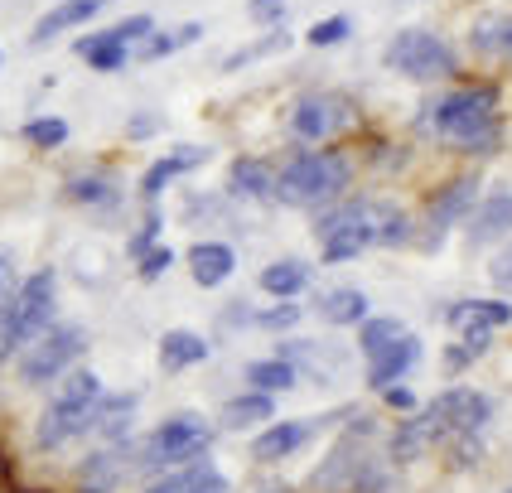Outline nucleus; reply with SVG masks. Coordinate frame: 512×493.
<instances>
[{
	"instance_id": "34",
	"label": "nucleus",
	"mask_w": 512,
	"mask_h": 493,
	"mask_svg": "<svg viewBox=\"0 0 512 493\" xmlns=\"http://www.w3.org/2000/svg\"><path fill=\"white\" fill-rule=\"evenodd\" d=\"M121 455H126L121 445H107V450H97V455H92V464L83 469V474H87V484H92V489H112V484H116V474L126 469V460H121Z\"/></svg>"
},
{
	"instance_id": "16",
	"label": "nucleus",
	"mask_w": 512,
	"mask_h": 493,
	"mask_svg": "<svg viewBox=\"0 0 512 493\" xmlns=\"http://www.w3.org/2000/svg\"><path fill=\"white\" fill-rule=\"evenodd\" d=\"M445 319L459 334H493V329L512 324V305L508 300H459L445 310Z\"/></svg>"
},
{
	"instance_id": "17",
	"label": "nucleus",
	"mask_w": 512,
	"mask_h": 493,
	"mask_svg": "<svg viewBox=\"0 0 512 493\" xmlns=\"http://www.w3.org/2000/svg\"><path fill=\"white\" fill-rule=\"evenodd\" d=\"M184 261H189V276H194L203 290L223 286L232 271H237V252H232L228 242H194V247L184 252Z\"/></svg>"
},
{
	"instance_id": "25",
	"label": "nucleus",
	"mask_w": 512,
	"mask_h": 493,
	"mask_svg": "<svg viewBox=\"0 0 512 493\" xmlns=\"http://www.w3.org/2000/svg\"><path fill=\"white\" fill-rule=\"evenodd\" d=\"M261 290L266 295H276V300H300L305 290H310V266L295 257L285 261H271L266 271H261Z\"/></svg>"
},
{
	"instance_id": "42",
	"label": "nucleus",
	"mask_w": 512,
	"mask_h": 493,
	"mask_svg": "<svg viewBox=\"0 0 512 493\" xmlns=\"http://www.w3.org/2000/svg\"><path fill=\"white\" fill-rule=\"evenodd\" d=\"M189 493H228V479H223V474H218V469L208 464V469L199 474V484H194Z\"/></svg>"
},
{
	"instance_id": "9",
	"label": "nucleus",
	"mask_w": 512,
	"mask_h": 493,
	"mask_svg": "<svg viewBox=\"0 0 512 493\" xmlns=\"http://www.w3.org/2000/svg\"><path fill=\"white\" fill-rule=\"evenodd\" d=\"M372 203L377 199H343L334 208L319 213V247H324V261H353L358 252L372 247Z\"/></svg>"
},
{
	"instance_id": "47",
	"label": "nucleus",
	"mask_w": 512,
	"mask_h": 493,
	"mask_svg": "<svg viewBox=\"0 0 512 493\" xmlns=\"http://www.w3.org/2000/svg\"><path fill=\"white\" fill-rule=\"evenodd\" d=\"M266 493H290V489H266Z\"/></svg>"
},
{
	"instance_id": "4",
	"label": "nucleus",
	"mask_w": 512,
	"mask_h": 493,
	"mask_svg": "<svg viewBox=\"0 0 512 493\" xmlns=\"http://www.w3.org/2000/svg\"><path fill=\"white\" fill-rule=\"evenodd\" d=\"M54 310H58V276L49 266H39L25 286L15 295H5V305H0V363L20 358V348L34 344L54 324Z\"/></svg>"
},
{
	"instance_id": "38",
	"label": "nucleus",
	"mask_w": 512,
	"mask_h": 493,
	"mask_svg": "<svg viewBox=\"0 0 512 493\" xmlns=\"http://www.w3.org/2000/svg\"><path fill=\"white\" fill-rule=\"evenodd\" d=\"M348 34H353V20H348V15H329V20L310 25V34H305V39H310L314 49H334V44H343Z\"/></svg>"
},
{
	"instance_id": "24",
	"label": "nucleus",
	"mask_w": 512,
	"mask_h": 493,
	"mask_svg": "<svg viewBox=\"0 0 512 493\" xmlns=\"http://www.w3.org/2000/svg\"><path fill=\"white\" fill-rule=\"evenodd\" d=\"M218 421H223V431H247V426H261V421H276V397H261V392L228 397Z\"/></svg>"
},
{
	"instance_id": "39",
	"label": "nucleus",
	"mask_w": 512,
	"mask_h": 493,
	"mask_svg": "<svg viewBox=\"0 0 512 493\" xmlns=\"http://www.w3.org/2000/svg\"><path fill=\"white\" fill-rule=\"evenodd\" d=\"M247 15H252L256 25L281 29V20H285V0H247Z\"/></svg>"
},
{
	"instance_id": "33",
	"label": "nucleus",
	"mask_w": 512,
	"mask_h": 493,
	"mask_svg": "<svg viewBox=\"0 0 512 493\" xmlns=\"http://www.w3.org/2000/svg\"><path fill=\"white\" fill-rule=\"evenodd\" d=\"M285 44H290V34H285V29H271L266 39H252L247 49H237V54L223 58V73H237V68H247V63H256V58H266V54H281Z\"/></svg>"
},
{
	"instance_id": "37",
	"label": "nucleus",
	"mask_w": 512,
	"mask_h": 493,
	"mask_svg": "<svg viewBox=\"0 0 512 493\" xmlns=\"http://www.w3.org/2000/svg\"><path fill=\"white\" fill-rule=\"evenodd\" d=\"M232 319L256 324V329H290V324H300V305H276V310H237Z\"/></svg>"
},
{
	"instance_id": "11",
	"label": "nucleus",
	"mask_w": 512,
	"mask_h": 493,
	"mask_svg": "<svg viewBox=\"0 0 512 493\" xmlns=\"http://www.w3.org/2000/svg\"><path fill=\"white\" fill-rule=\"evenodd\" d=\"M343 126H348V102L334 97V92H305L290 107V131L300 141H324V136H334Z\"/></svg>"
},
{
	"instance_id": "46",
	"label": "nucleus",
	"mask_w": 512,
	"mask_h": 493,
	"mask_svg": "<svg viewBox=\"0 0 512 493\" xmlns=\"http://www.w3.org/2000/svg\"><path fill=\"white\" fill-rule=\"evenodd\" d=\"M5 295H10V257L0 252V305H5Z\"/></svg>"
},
{
	"instance_id": "30",
	"label": "nucleus",
	"mask_w": 512,
	"mask_h": 493,
	"mask_svg": "<svg viewBox=\"0 0 512 493\" xmlns=\"http://www.w3.org/2000/svg\"><path fill=\"white\" fill-rule=\"evenodd\" d=\"M401 334H406V324H401V319H392V315H377V319H363V324H358V353H363V358H377V353H387V348L397 344Z\"/></svg>"
},
{
	"instance_id": "40",
	"label": "nucleus",
	"mask_w": 512,
	"mask_h": 493,
	"mask_svg": "<svg viewBox=\"0 0 512 493\" xmlns=\"http://www.w3.org/2000/svg\"><path fill=\"white\" fill-rule=\"evenodd\" d=\"M170 261H174V252H170V247H150V252H145V257H141V266H136V271H141V281H160Z\"/></svg>"
},
{
	"instance_id": "21",
	"label": "nucleus",
	"mask_w": 512,
	"mask_h": 493,
	"mask_svg": "<svg viewBox=\"0 0 512 493\" xmlns=\"http://www.w3.org/2000/svg\"><path fill=\"white\" fill-rule=\"evenodd\" d=\"M512 232V194H493L469 213V242H493V237H508Z\"/></svg>"
},
{
	"instance_id": "5",
	"label": "nucleus",
	"mask_w": 512,
	"mask_h": 493,
	"mask_svg": "<svg viewBox=\"0 0 512 493\" xmlns=\"http://www.w3.org/2000/svg\"><path fill=\"white\" fill-rule=\"evenodd\" d=\"M348 179H353V165L339 150H300L276 174V199L290 208H324V203L343 199Z\"/></svg>"
},
{
	"instance_id": "35",
	"label": "nucleus",
	"mask_w": 512,
	"mask_h": 493,
	"mask_svg": "<svg viewBox=\"0 0 512 493\" xmlns=\"http://www.w3.org/2000/svg\"><path fill=\"white\" fill-rule=\"evenodd\" d=\"M25 141L34 150H58V145L68 141V121H58V116H34L25 121Z\"/></svg>"
},
{
	"instance_id": "22",
	"label": "nucleus",
	"mask_w": 512,
	"mask_h": 493,
	"mask_svg": "<svg viewBox=\"0 0 512 493\" xmlns=\"http://www.w3.org/2000/svg\"><path fill=\"white\" fill-rule=\"evenodd\" d=\"M63 194H68V203L107 208V213H112L116 203H121V184H116V174H73V179L63 184Z\"/></svg>"
},
{
	"instance_id": "15",
	"label": "nucleus",
	"mask_w": 512,
	"mask_h": 493,
	"mask_svg": "<svg viewBox=\"0 0 512 493\" xmlns=\"http://www.w3.org/2000/svg\"><path fill=\"white\" fill-rule=\"evenodd\" d=\"M107 5H112V0H58L54 10H44V15L34 20V44H54L58 34L87 25V20L102 15Z\"/></svg>"
},
{
	"instance_id": "19",
	"label": "nucleus",
	"mask_w": 512,
	"mask_h": 493,
	"mask_svg": "<svg viewBox=\"0 0 512 493\" xmlns=\"http://www.w3.org/2000/svg\"><path fill=\"white\" fill-rule=\"evenodd\" d=\"M228 194L232 199H276V174L256 155H242V160H232L228 170Z\"/></svg>"
},
{
	"instance_id": "13",
	"label": "nucleus",
	"mask_w": 512,
	"mask_h": 493,
	"mask_svg": "<svg viewBox=\"0 0 512 493\" xmlns=\"http://www.w3.org/2000/svg\"><path fill=\"white\" fill-rule=\"evenodd\" d=\"M314 431H319V421H271V426L252 440V460H261V464L290 460V455H300V450L310 445Z\"/></svg>"
},
{
	"instance_id": "43",
	"label": "nucleus",
	"mask_w": 512,
	"mask_h": 493,
	"mask_svg": "<svg viewBox=\"0 0 512 493\" xmlns=\"http://www.w3.org/2000/svg\"><path fill=\"white\" fill-rule=\"evenodd\" d=\"M488 271H493V281H498V286H512V242L498 252V257H493V266H488Z\"/></svg>"
},
{
	"instance_id": "26",
	"label": "nucleus",
	"mask_w": 512,
	"mask_h": 493,
	"mask_svg": "<svg viewBox=\"0 0 512 493\" xmlns=\"http://www.w3.org/2000/svg\"><path fill=\"white\" fill-rule=\"evenodd\" d=\"M469 44L484 58H512V15H479L469 29Z\"/></svg>"
},
{
	"instance_id": "45",
	"label": "nucleus",
	"mask_w": 512,
	"mask_h": 493,
	"mask_svg": "<svg viewBox=\"0 0 512 493\" xmlns=\"http://www.w3.org/2000/svg\"><path fill=\"white\" fill-rule=\"evenodd\" d=\"M387 406H397V411H411V406H416V397H411L406 387H387Z\"/></svg>"
},
{
	"instance_id": "20",
	"label": "nucleus",
	"mask_w": 512,
	"mask_h": 493,
	"mask_svg": "<svg viewBox=\"0 0 512 493\" xmlns=\"http://www.w3.org/2000/svg\"><path fill=\"white\" fill-rule=\"evenodd\" d=\"M208 339L194 334V329H170L165 339H160V368L165 373H184V368H199L203 358H208Z\"/></svg>"
},
{
	"instance_id": "8",
	"label": "nucleus",
	"mask_w": 512,
	"mask_h": 493,
	"mask_svg": "<svg viewBox=\"0 0 512 493\" xmlns=\"http://www.w3.org/2000/svg\"><path fill=\"white\" fill-rule=\"evenodd\" d=\"M387 68L411 78V83H440V78L459 73V54L430 29H401L387 44Z\"/></svg>"
},
{
	"instance_id": "6",
	"label": "nucleus",
	"mask_w": 512,
	"mask_h": 493,
	"mask_svg": "<svg viewBox=\"0 0 512 493\" xmlns=\"http://www.w3.org/2000/svg\"><path fill=\"white\" fill-rule=\"evenodd\" d=\"M208 445H213V426L203 421L199 411H179L170 421H160L155 431L145 435L141 445H136V469H150V474H170L179 464H194L208 455Z\"/></svg>"
},
{
	"instance_id": "14",
	"label": "nucleus",
	"mask_w": 512,
	"mask_h": 493,
	"mask_svg": "<svg viewBox=\"0 0 512 493\" xmlns=\"http://www.w3.org/2000/svg\"><path fill=\"white\" fill-rule=\"evenodd\" d=\"M416 363H421V339H416V334H401L387 353H377L368 363V387L372 392H387V387H397Z\"/></svg>"
},
{
	"instance_id": "10",
	"label": "nucleus",
	"mask_w": 512,
	"mask_h": 493,
	"mask_svg": "<svg viewBox=\"0 0 512 493\" xmlns=\"http://www.w3.org/2000/svg\"><path fill=\"white\" fill-rule=\"evenodd\" d=\"M314 489H339V493H387L392 489V474L387 464L368 455L363 445H339L329 464L314 474Z\"/></svg>"
},
{
	"instance_id": "41",
	"label": "nucleus",
	"mask_w": 512,
	"mask_h": 493,
	"mask_svg": "<svg viewBox=\"0 0 512 493\" xmlns=\"http://www.w3.org/2000/svg\"><path fill=\"white\" fill-rule=\"evenodd\" d=\"M150 247H160V213H150V223H145V228L131 237V257L141 261Z\"/></svg>"
},
{
	"instance_id": "36",
	"label": "nucleus",
	"mask_w": 512,
	"mask_h": 493,
	"mask_svg": "<svg viewBox=\"0 0 512 493\" xmlns=\"http://www.w3.org/2000/svg\"><path fill=\"white\" fill-rule=\"evenodd\" d=\"M488 344H493V334H464L459 344L445 348V368H450V373H464L474 358H484Z\"/></svg>"
},
{
	"instance_id": "2",
	"label": "nucleus",
	"mask_w": 512,
	"mask_h": 493,
	"mask_svg": "<svg viewBox=\"0 0 512 493\" xmlns=\"http://www.w3.org/2000/svg\"><path fill=\"white\" fill-rule=\"evenodd\" d=\"M426 126L469 155H488L498 145V87L474 83L440 92L426 107Z\"/></svg>"
},
{
	"instance_id": "31",
	"label": "nucleus",
	"mask_w": 512,
	"mask_h": 493,
	"mask_svg": "<svg viewBox=\"0 0 512 493\" xmlns=\"http://www.w3.org/2000/svg\"><path fill=\"white\" fill-rule=\"evenodd\" d=\"M203 39V25L199 20H189V25H174V29H160V34H145L141 44H136V58H165L174 49H184V44H199Z\"/></svg>"
},
{
	"instance_id": "32",
	"label": "nucleus",
	"mask_w": 512,
	"mask_h": 493,
	"mask_svg": "<svg viewBox=\"0 0 512 493\" xmlns=\"http://www.w3.org/2000/svg\"><path fill=\"white\" fill-rule=\"evenodd\" d=\"M131 411H136V397H102V411H97L92 431L107 435V445H121L126 431H131Z\"/></svg>"
},
{
	"instance_id": "18",
	"label": "nucleus",
	"mask_w": 512,
	"mask_h": 493,
	"mask_svg": "<svg viewBox=\"0 0 512 493\" xmlns=\"http://www.w3.org/2000/svg\"><path fill=\"white\" fill-rule=\"evenodd\" d=\"M203 160H208V150H203V145H179L174 155H165V160H155V165L145 170V179H141L145 203H155V199H160V194H165V184H170L174 174L194 170V165H203Z\"/></svg>"
},
{
	"instance_id": "7",
	"label": "nucleus",
	"mask_w": 512,
	"mask_h": 493,
	"mask_svg": "<svg viewBox=\"0 0 512 493\" xmlns=\"http://www.w3.org/2000/svg\"><path fill=\"white\" fill-rule=\"evenodd\" d=\"M87 353V329L83 324H49L34 344L20 348V382L25 387H49L58 377L73 373V363Z\"/></svg>"
},
{
	"instance_id": "29",
	"label": "nucleus",
	"mask_w": 512,
	"mask_h": 493,
	"mask_svg": "<svg viewBox=\"0 0 512 493\" xmlns=\"http://www.w3.org/2000/svg\"><path fill=\"white\" fill-rule=\"evenodd\" d=\"M411 242V218L397 203H372V247H406Z\"/></svg>"
},
{
	"instance_id": "28",
	"label": "nucleus",
	"mask_w": 512,
	"mask_h": 493,
	"mask_svg": "<svg viewBox=\"0 0 512 493\" xmlns=\"http://www.w3.org/2000/svg\"><path fill=\"white\" fill-rule=\"evenodd\" d=\"M319 315L329 319V324H363V319H368V295L358 286L329 290V295L319 300Z\"/></svg>"
},
{
	"instance_id": "12",
	"label": "nucleus",
	"mask_w": 512,
	"mask_h": 493,
	"mask_svg": "<svg viewBox=\"0 0 512 493\" xmlns=\"http://www.w3.org/2000/svg\"><path fill=\"white\" fill-rule=\"evenodd\" d=\"M474 199H479V179L474 174H459V179H450V184H440L435 194H430V232H435V242H440V232L455 228L459 218H469L474 213Z\"/></svg>"
},
{
	"instance_id": "44",
	"label": "nucleus",
	"mask_w": 512,
	"mask_h": 493,
	"mask_svg": "<svg viewBox=\"0 0 512 493\" xmlns=\"http://www.w3.org/2000/svg\"><path fill=\"white\" fill-rule=\"evenodd\" d=\"M126 131H131V136H155V131H160V116H131Z\"/></svg>"
},
{
	"instance_id": "3",
	"label": "nucleus",
	"mask_w": 512,
	"mask_h": 493,
	"mask_svg": "<svg viewBox=\"0 0 512 493\" xmlns=\"http://www.w3.org/2000/svg\"><path fill=\"white\" fill-rule=\"evenodd\" d=\"M102 377L87 373V368H73V373L58 382V392L49 397V406L39 411V426H34V440L44 450H63L68 440H78L97 426V411H102Z\"/></svg>"
},
{
	"instance_id": "27",
	"label": "nucleus",
	"mask_w": 512,
	"mask_h": 493,
	"mask_svg": "<svg viewBox=\"0 0 512 493\" xmlns=\"http://www.w3.org/2000/svg\"><path fill=\"white\" fill-rule=\"evenodd\" d=\"M78 54H83L97 73H121V68L131 63V49H126V44H116V39H107V29H97V34L78 39Z\"/></svg>"
},
{
	"instance_id": "1",
	"label": "nucleus",
	"mask_w": 512,
	"mask_h": 493,
	"mask_svg": "<svg viewBox=\"0 0 512 493\" xmlns=\"http://www.w3.org/2000/svg\"><path fill=\"white\" fill-rule=\"evenodd\" d=\"M493 421V402L474 387H450L435 402H426L397 435H392V460L411 464L416 455H426L430 445H459L474 440Z\"/></svg>"
},
{
	"instance_id": "23",
	"label": "nucleus",
	"mask_w": 512,
	"mask_h": 493,
	"mask_svg": "<svg viewBox=\"0 0 512 493\" xmlns=\"http://www.w3.org/2000/svg\"><path fill=\"white\" fill-rule=\"evenodd\" d=\"M247 392H261V397H276V392H290L295 382H300V368L290 363V358H252L247 363Z\"/></svg>"
}]
</instances>
